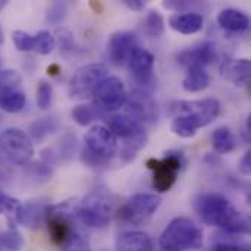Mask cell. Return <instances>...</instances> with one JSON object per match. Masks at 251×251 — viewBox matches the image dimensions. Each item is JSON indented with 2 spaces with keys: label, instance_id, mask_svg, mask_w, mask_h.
Listing matches in <instances>:
<instances>
[{
  "label": "cell",
  "instance_id": "cell-39",
  "mask_svg": "<svg viewBox=\"0 0 251 251\" xmlns=\"http://www.w3.org/2000/svg\"><path fill=\"white\" fill-rule=\"evenodd\" d=\"M57 72H59V66H57V65H50V66H49V74L57 75Z\"/></svg>",
  "mask_w": 251,
  "mask_h": 251
},
{
  "label": "cell",
  "instance_id": "cell-26",
  "mask_svg": "<svg viewBox=\"0 0 251 251\" xmlns=\"http://www.w3.org/2000/svg\"><path fill=\"white\" fill-rule=\"evenodd\" d=\"M24 247V237L15 228L7 231H0V250L19 251Z\"/></svg>",
  "mask_w": 251,
  "mask_h": 251
},
{
  "label": "cell",
  "instance_id": "cell-16",
  "mask_svg": "<svg viewBox=\"0 0 251 251\" xmlns=\"http://www.w3.org/2000/svg\"><path fill=\"white\" fill-rule=\"evenodd\" d=\"M204 18L199 12H182L171 15L169 26L181 34H196L203 29Z\"/></svg>",
  "mask_w": 251,
  "mask_h": 251
},
{
  "label": "cell",
  "instance_id": "cell-37",
  "mask_svg": "<svg viewBox=\"0 0 251 251\" xmlns=\"http://www.w3.org/2000/svg\"><path fill=\"white\" fill-rule=\"evenodd\" d=\"M238 169H240V172L243 174V175H250L251 172V151H247L244 156H243V159H241V162H240V166H238Z\"/></svg>",
  "mask_w": 251,
  "mask_h": 251
},
{
  "label": "cell",
  "instance_id": "cell-1",
  "mask_svg": "<svg viewBox=\"0 0 251 251\" xmlns=\"http://www.w3.org/2000/svg\"><path fill=\"white\" fill-rule=\"evenodd\" d=\"M194 207L200 219L210 226L221 228L229 234L250 232L249 219L221 194H201L196 199Z\"/></svg>",
  "mask_w": 251,
  "mask_h": 251
},
{
  "label": "cell",
  "instance_id": "cell-23",
  "mask_svg": "<svg viewBox=\"0 0 251 251\" xmlns=\"http://www.w3.org/2000/svg\"><path fill=\"white\" fill-rule=\"evenodd\" d=\"M26 104V96L24 90L0 91V109L6 113H19Z\"/></svg>",
  "mask_w": 251,
  "mask_h": 251
},
{
  "label": "cell",
  "instance_id": "cell-35",
  "mask_svg": "<svg viewBox=\"0 0 251 251\" xmlns=\"http://www.w3.org/2000/svg\"><path fill=\"white\" fill-rule=\"evenodd\" d=\"M75 151V137L66 135L60 141V149H59V159H71Z\"/></svg>",
  "mask_w": 251,
  "mask_h": 251
},
{
  "label": "cell",
  "instance_id": "cell-7",
  "mask_svg": "<svg viewBox=\"0 0 251 251\" xmlns=\"http://www.w3.org/2000/svg\"><path fill=\"white\" fill-rule=\"evenodd\" d=\"M107 76V68L103 63H88L81 66L69 79L68 91L71 99L87 100L93 96L96 87Z\"/></svg>",
  "mask_w": 251,
  "mask_h": 251
},
{
  "label": "cell",
  "instance_id": "cell-8",
  "mask_svg": "<svg viewBox=\"0 0 251 251\" xmlns=\"http://www.w3.org/2000/svg\"><path fill=\"white\" fill-rule=\"evenodd\" d=\"M131 81L134 84V91L151 94L154 82V56L146 49H137L126 65Z\"/></svg>",
  "mask_w": 251,
  "mask_h": 251
},
{
  "label": "cell",
  "instance_id": "cell-12",
  "mask_svg": "<svg viewBox=\"0 0 251 251\" xmlns=\"http://www.w3.org/2000/svg\"><path fill=\"white\" fill-rule=\"evenodd\" d=\"M140 49V40L137 34L131 31H118L110 35L107 43L109 59L116 66H126L135 50Z\"/></svg>",
  "mask_w": 251,
  "mask_h": 251
},
{
  "label": "cell",
  "instance_id": "cell-10",
  "mask_svg": "<svg viewBox=\"0 0 251 251\" xmlns=\"http://www.w3.org/2000/svg\"><path fill=\"white\" fill-rule=\"evenodd\" d=\"M160 206V199L156 194L138 193L134 194L119 210L118 218L124 222L140 225L156 213Z\"/></svg>",
  "mask_w": 251,
  "mask_h": 251
},
{
  "label": "cell",
  "instance_id": "cell-13",
  "mask_svg": "<svg viewBox=\"0 0 251 251\" xmlns=\"http://www.w3.org/2000/svg\"><path fill=\"white\" fill-rule=\"evenodd\" d=\"M176 59L181 66L187 68V71L193 68H204L216 59V47L213 43L204 41L179 51Z\"/></svg>",
  "mask_w": 251,
  "mask_h": 251
},
{
  "label": "cell",
  "instance_id": "cell-24",
  "mask_svg": "<svg viewBox=\"0 0 251 251\" xmlns=\"http://www.w3.org/2000/svg\"><path fill=\"white\" fill-rule=\"evenodd\" d=\"M57 129H59V121L56 118H41L29 125L28 135L29 138H34L35 141H43L49 135L54 134Z\"/></svg>",
  "mask_w": 251,
  "mask_h": 251
},
{
  "label": "cell",
  "instance_id": "cell-40",
  "mask_svg": "<svg viewBox=\"0 0 251 251\" xmlns=\"http://www.w3.org/2000/svg\"><path fill=\"white\" fill-rule=\"evenodd\" d=\"M4 41V34H3V29H1V26H0V44Z\"/></svg>",
  "mask_w": 251,
  "mask_h": 251
},
{
  "label": "cell",
  "instance_id": "cell-9",
  "mask_svg": "<svg viewBox=\"0 0 251 251\" xmlns=\"http://www.w3.org/2000/svg\"><path fill=\"white\" fill-rule=\"evenodd\" d=\"M93 97H94V106L99 110H104V112L121 110L128 100L125 84L118 76H106L96 87Z\"/></svg>",
  "mask_w": 251,
  "mask_h": 251
},
{
  "label": "cell",
  "instance_id": "cell-18",
  "mask_svg": "<svg viewBox=\"0 0 251 251\" xmlns=\"http://www.w3.org/2000/svg\"><path fill=\"white\" fill-rule=\"evenodd\" d=\"M218 24L221 28L229 32H243L250 26V18L246 12L234 7H228L219 12Z\"/></svg>",
  "mask_w": 251,
  "mask_h": 251
},
{
  "label": "cell",
  "instance_id": "cell-38",
  "mask_svg": "<svg viewBox=\"0 0 251 251\" xmlns=\"http://www.w3.org/2000/svg\"><path fill=\"white\" fill-rule=\"evenodd\" d=\"M124 4L126 7H129L131 10H137L141 12L146 9V1L144 0H124Z\"/></svg>",
  "mask_w": 251,
  "mask_h": 251
},
{
  "label": "cell",
  "instance_id": "cell-25",
  "mask_svg": "<svg viewBox=\"0 0 251 251\" xmlns=\"http://www.w3.org/2000/svg\"><path fill=\"white\" fill-rule=\"evenodd\" d=\"M71 115L79 126H88L99 118L100 110L94 104H78L72 109Z\"/></svg>",
  "mask_w": 251,
  "mask_h": 251
},
{
  "label": "cell",
  "instance_id": "cell-27",
  "mask_svg": "<svg viewBox=\"0 0 251 251\" xmlns=\"http://www.w3.org/2000/svg\"><path fill=\"white\" fill-rule=\"evenodd\" d=\"M144 26H146V32L150 37H153V38L162 37L165 34V19H163L162 13L157 10H150L146 16Z\"/></svg>",
  "mask_w": 251,
  "mask_h": 251
},
{
  "label": "cell",
  "instance_id": "cell-19",
  "mask_svg": "<svg viewBox=\"0 0 251 251\" xmlns=\"http://www.w3.org/2000/svg\"><path fill=\"white\" fill-rule=\"evenodd\" d=\"M107 122V129L116 137L121 138L122 141L129 138L137 129L143 128V125L137 124L135 121H132L131 118H128L126 115H112L106 119Z\"/></svg>",
  "mask_w": 251,
  "mask_h": 251
},
{
  "label": "cell",
  "instance_id": "cell-41",
  "mask_svg": "<svg viewBox=\"0 0 251 251\" xmlns=\"http://www.w3.org/2000/svg\"><path fill=\"white\" fill-rule=\"evenodd\" d=\"M0 251H1V250H0Z\"/></svg>",
  "mask_w": 251,
  "mask_h": 251
},
{
  "label": "cell",
  "instance_id": "cell-28",
  "mask_svg": "<svg viewBox=\"0 0 251 251\" xmlns=\"http://www.w3.org/2000/svg\"><path fill=\"white\" fill-rule=\"evenodd\" d=\"M21 201L15 197L7 196L0 190V215H6L7 219L13 224L18 219V213L21 209Z\"/></svg>",
  "mask_w": 251,
  "mask_h": 251
},
{
  "label": "cell",
  "instance_id": "cell-2",
  "mask_svg": "<svg viewBox=\"0 0 251 251\" xmlns=\"http://www.w3.org/2000/svg\"><path fill=\"white\" fill-rule=\"evenodd\" d=\"M201 229L188 218H175L160 235L162 251L199 250L203 246Z\"/></svg>",
  "mask_w": 251,
  "mask_h": 251
},
{
  "label": "cell",
  "instance_id": "cell-20",
  "mask_svg": "<svg viewBox=\"0 0 251 251\" xmlns=\"http://www.w3.org/2000/svg\"><path fill=\"white\" fill-rule=\"evenodd\" d=\"M146 144H147V132H146V128L143 126L137 129L129 138L122 141V147L119 150L121 159L124 162L134 160L138 156V153L146 147Z\"/></svg>",
  "mask_w": 251,
  "mask_h": 251
},
{
  "label": "cell",
  "instance_id": "cell-32",
  "mask_svg": "<svg viewBox=\"0 0 251 251\" xmlns=\"http://www.w3.org/2000/svg\"><path fill=\"white\" fill-rule=\"evenodd\" d=\"M51 99H53V90L51 85L41 79L37 85V106L41 110H47L51 104Z\"/></svg>",
  "mask_w": 251,
  "mask_h": 251
},
{
  "label": "cell",
  "instance_id": "cell-17",
  "mask_svg": "<svg viewBox=\"0 0 251 251\" xmlns=\"http://www.w3.org/2000/svg\"><path fill=\"white\" fill-rule=\"evenodd\" d=\"M115 251H154L151 238L140 231H128L118 237Z\"/></svg>",
  "mask_w": 251,
  "mask_h": 251
},
{
  "label": "cell",
  "instance_id": "cell-31",
  "mask_svg": "<svg viewBox=\"0 0 251 251\" xmlns=\"http://www.w3.org/2000/svg\"><path fill=\"white\" fill-rule=\"evenodd\" d=\"M12 41L15 44V47L19 50V51H34V43H35V38L34 35H31L29 32H25L22 29H16L13 31L12 34Z\"/></svg>",
  "mask_w": 251,
  "mask_h": 251
},
{
  "label": "cell",
  "instance_id": "cell-36",
  "mask_svg": "<svg viewBox=\"0 0 251 251\" xmlns=\"http://www.w3.org/2000/svg\"><path fill=\"white\" fill-rule=\"evenodd\" d=\"M212 251H250L247 246L241 244H231V243H221L212 247Z\"/></svg>",
  "mask_w": 251,
  "mask_h": 251
},
{
  "label": "cell",
  "instance_id": "cell-5",
  "mask_svg": "<svg viewBox=\"0 0 251 251\" xmlns=\"http://www.w3.org/2000/svg\"><path fill=\"white\" fill-rule=\"evenodd\" d=\"M172 113L188 119L197 129L212 124L221 113V103L216 99L179 100L172 104Z\"/></svg>",
  "mask_w": 251,
  "mask_h": 251
},
{
  "label": "cell",
  "instance_id": "cell-15",
  "mask_svg": "<svg viewBox=\"0 0 251 251\" xmlns=\"http://www.w3.org/2000/svg\"><path fill=\"white\" fill-rule=\"evenodd\" d=\"M222 75L234 85L243 87L250 82L251 63L249 59H229L222 66Z\"/></svg>",
  "mask_w": 251,
  "mask_h": 251
},
{
  "label": "cell",
  "instance_id": "cell-6",
  "mask_svg": "<svg viewBox=\"0 0 251 251\" xmlns=\"http://www.w3.org/2000/svg\"><path fill=\"white\" fill-rule=\"evenodd\" d=\"M0 150L9 163L28 165L34 156V144L29 135L19 128H7L0 134Z\"/></svg>",
  "mask_w": 251,
  "mask_h": 251
},
{
  "label": "cell",
  "instance_id": "cell-34",
  "mask_svg": "<svg viewBox=\"0 0 251 251\" xmlns=\"http://www.w3.org/2000/svg\"><path fill=\"white\" fill-rule=\"evenodd\" d=\"M66 13H68V6L66 3H62V1H56L53 3L49 10H47V22L53 24V25H57L60 22L65 21L66 18Z\"/></svg>",
  "mask_w": 251,
  "mask_h": 251
},
{
  "label": "cell",
  "instance_id": "cell-29",
  "mask_svg": "<svg viewBox=\"0 0 251 251\" xmlns=\"http://www.w3.org/2000/svg\"><path fill=\"white\" fill-rule=\"evenodd\" d=\"M34 38H35V43H34V51L35 53L46 56V54H50L53 51L56 41H54V37L50 31L43 29V31L37 32L34 35Z\"/></svg>",
  "mask_w": 251,
  "mask_h": 251
},
{
  "label": "cell",
  "instance_id": "cell-21",
  "mask_svg": "<svg viewBox=\"0 0 251 251\" xmlns=\"http://www.w3.org/2000/svg\"><path fill=\"white\" fill-rule=\"evenodd\" d=\"M210 85V76L204 68H193L187 71L182 79V88L188 93H200Z\"/></svg>",
  "mask_w": 251,
  "mask_h": 251
},
{
  "label": "cell",
  "instance_id": "cell-22",
  "mask_svg": "<svg viewBox=\"0 0 251 251\" xmlns=\"http://www.w3.org/2000/svg\"><path fill=\"white\" fill-rule=\"evenodd\" d=\"M212 143L213 149L221 154L232 153L238 147V140L228 126H219L218 129H215L212 135Z\"/></svg>",
  "mask_w": 251,
  "mask_h": 251
},
{
  "label": "cell",
  "instance_id": "cell-30",
  "mask_svg": "<svg viewBox=\"0 0 251 251\" xmlns=\"http://www.w3.org/2000/svg\"><path fill=\"white\" fill-rule=\"evenodd\" d=\"M171 131L181 138H193L199 129L188 119H185L182 116H175L171 124Z\"/></svg>",
  "mask_w": 251,
  "mask_h": 251
},
{
  "label": "cell",
  "instance_id": "cell-3",
  "mask_svg": "<svg viewBox=\"0 0 251 251\" xmlns=\"http://www.w3.org/2000/svg\"><path fill=\"white\" fill-rule=\"evenodd\" d=\"M82 160L90 166L104 165L118 151V138L104 125H94L85 134Z\"/></svg>",
  "mask_w": 251,
  "mask_h": 251
},
{
  "label": "cell",
  "instance_id": "cell-11",
  "mask_svg": "<svg viewBox=\"0 0 251 251\" xmlns=\"http://www.w3.org/2000/svg\"><path fill=\"white\" fill-rule=\"evenodd\" d=\"M147 168L153 172V187L157 193L169 191L181 171V159L176 154H166L163 159H150Z\"/></svg>",
  "mask_w": 251,
  "mask_h": 251
},
{
  "label": "cell",
  "instance_id": "cell-33",
  "mask_svg": "<svg viewBox=\"0 0 251 251\" xmlns=\"http://www.w3.org/2000/svg\"><path fill=\"white\" fill-rule=\"evenodd\" d=\"M62 251H91L88 238L79 232L78 229L74 232V235L68 240V243L60 249Z\"/></svg>",
  "mask_w": 251,
  "mask_h": 251
},
{
  "label": "cell",
  "instance_id": "cell-4",
  "mask_svg": "<svg viewBox=\"0 0 251 251\" xmlns=\"http://www.w3.org/2000/svg\"><path fill=\"white\" fill-rule=\"evenodd\" d=\"M78 218L88 228H106L112 219V200L109 193L104 190L91 191L79 203Z\"/></svg>",
  "mask_w": 251,
  "mask_h": 251
},
{
  "label": "cell",
  "instance_id": "cell-14",
  "mask_svg": "<svg viewBox=\"0 0 251 251\" xmlns=\"http://www.w3.org/2000/svg\"><path fill=\"white\" fill-rule=\"evenodd\" d=\"M49 209H50V204L47 201L31 200L26 204H21L16 222L22 224L26 228L37 229L38 226H41L46 222Z\"/></svg>",
  "mask_w": 251,
  "mask_h": 251
}]
</instances>
